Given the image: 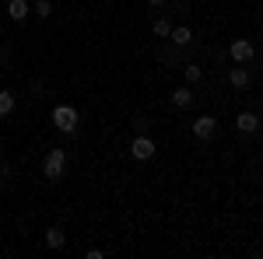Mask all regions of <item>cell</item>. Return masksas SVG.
<instances>
[{
  "label": "cell",
  "mask_w": 263,
  "mask_h": 259,
  "mask_svg": "<svg viewBox=\"0 0 263 259\" xmlns=\"http://www.w3.org/2000/svg\"><path fill=\"white\" fill-rule=\"evenodd\" d=\"M63 172H67V151H60V147L46 151V158H42V175L49 182H60Z\"/></svg>",
  "instance_id": "1"
},
{
  "label": "cell",
  "mask_w": 263,
  "mask_h": 259,
  "mask_svg": "<svg viewBox=\"0 0 263 259\" xmlns=\"http://www.w3.org/2000/svg\"><path fill=\"white\" fill-rule=\"evenodd\" d=\"M78 109H74V105H57V109H53V126H57V130H60V133H74V130H78Z\"/></svg>",
  "instance_id": "2"
},
{
  "label": "cell",
  "mask_w": 263,
  "mask_h": 259,
  "mask_svg": "<svg viewBox=\"0 0 263 259\" xmlns=\"http://www.w3.org/2000/svg\"><path fill=\"white\" fill-rule=\"evenodd\" d=\"M155 151H158V147H155V140L147 137V133H137L134 144H130V154H134L137 161H151V158H155Z\"/></svg>",
  "instance_id": "3"
},
{
  "label": "cell",
  "mask_w": 263,
  "mask_h": 259,
  "mask_svg": "<svg viewBox=\"0 0 263 259\" xmlns=\"http://www.w3.org/2000/svg\"><path fill=\"white\" fill-rule=\"evenodd\" d=\"M228 56H232V63H253L256 49H253V42H249V39H235L232 46H228Z\"/></svg>",
  "instance_id": "4"
},
{
  "label": "cell",
  "mask_w": 263,
  "mask_h": 259,
  "mask_svg": "<svg viewBox=\"0 0 263 259\" xmlns=\"http://www.w3.org/2000/svg\"><path fill=\"white\" fill-rule=\"evenodd\" d=\"M218 133V119L214 116H197V123H193V137L197 140H211Z\"/></svg>",
  "instance_id": "5"
},
{
  "label": "cell",
  "mask_w": 263,
  "mask_h": 259,
  "mask_svg": "<svg viewBox=\"0 0 263 259\" xmlns=\"http://www.w3.org/2000/svg\"><path fill=\"white\" fill-rule=\"evenodd\" d=\"M235 130H239V133H256V130H260V116H256V112H239V116H235Z\"/></svg>",
  "instance_id": "6"
},
{
  "label": "cell",
  "mask_w": 263,
  "mask_h": 259,
  "mask_svg": "<svg viewBox=\"0 0 263 259\" xmlns=\"http://www.w3.org/2000/svg\"><path fill=\"white\" fill-rule=\"evenodd\" d=\"M249 70H246V63H239V67H232V70H228V84H232V88H239V91H242V88H249Z\"/></svg>",
  "instance_id": "7"
},
{
  "label": "cell",
  "mask_w": 263,
  "mask_h": 259,
  "mask_svg": "<svg viewBox=\"0 0 263 259\" xmlns=\"http://www.w3.org/2000/svg\"><path fill=\"white\" fill-rule=\"evenodd\" d=\"M28 11H32L28 0H11V4H7V18L11 21H28Z\"/></svg>",
  "instance_id": "8"
},
{
  "label": "cell",
  "mask_w": 263,
  "mask_h": 259,
  "mask_svg": "<svg viewBox=\"0 0 263 259\" xmlns=\"http://www.w3.org/2000/svg\"><path fill=\"white\" fill-rule=\"evenodd\" d=\"M190 102H193L190 84H182V88H176V91H172V105H176V109H190Z\"/></svg>",
  "instance_id": "9"
},
{
  "label": "cell",
  "mask_w": 263,
  "mask_h": 259,
  "mask_svg": "<svg viewBox=\"0 0 263 259\" xmlns=\"http://www.w3.org/2000/svg\"><path fill=\"white\" fill-rule=\"evenodd\" d=\"M168 39L176 42V46H190V42H193V32H190L186 25H176V28L168 32Z\"/></svg>",
  "instance_id": "10"
},
{
  "label": "cell",
  "mask_w": 263,
  "mask_h": 259,
  "mask_svg": "<svg viewBox=\"0 0 263 259\" xmlns=\"http://www.w3.org/2000/svg\"><path fill=\"white\" fill-rule=\"evenodd\" d=\"M63 242H67L63 228H46V245L49 249H63Z\"/></svg>",
  "instance_id": "11"
},
{
  "label": "cell",
  "mask_w": 263,
  "mask_h": 259,
  "mask_svg": "<svg viewBox=\"0 0 263 259\" xmlns=\"http://www.w3.org/2000/svg\"><path fill=\"white\" fill-rule=\"evenodd\" d=\"M14 105H18V98H14L11 91H0V119H4V116H11V112H14Z\"/></svg>",
  "instance_id": "12"
},
{
  "label": "cell",
  "mask_w": 263,
  "mask_h": 259,
  "mask_svg": "<svg viewBox=\"0 0 263 259\" xmlns=\"http://www.w3.org/2000/svg\"><path fill=\"white\" fill-rule=\"evenodd\" d=\"M32 14H35V18H49V14H53V0H35V4H32Z\"/></svg>",
  "instance_id": "13"
},
{
  "label": "cell",
  "mask_w": 263,
  "mask_h": 259,
  "mask_svg": "<svg viewBox=\"0 0 263 259\" xmlns=\"http://www.w3.org/2000/svg\"><path fill=\"white\" fill-rule=\"evenodd\" d=\"M182 77H186V84H197V81L203 77V70H200V67H197V63H190V67L182 70Z\"/></svg>",
  "instance_id": "14"
},
{
  "label": "cell",
  "mask_w": 263,
  "mask_h": 259,
  "mask_svg": "<svg viewBox=\"0 0 263 259\" xmlns=\"http://www.w3.org/2000/svg\"><path fill=\"white\" fill-rule=\"evenodd\" d=\"M168 32H172V28H168V21H165V18L155 21V35H158V39H168Z\"/></svg>",
  "instance_id": "15"
},
{
  "label": "cell",
  "mask_w": 263,
  "mask_h": 259,
  "mask_svg": "<svg viewBox=\"0 0 263 259\" xmlns=\"http://www.w3.org/2000/svg\"><path fill=\"white\" fill-rule=\"evenodd\" d=\"M147 4H151V7H162V4H165V0H147Z\"/></svg>",
  "instance_id": "16"
},
{
  "label": "cell",
  "mask_w": 263,
  "mask_h": 259,
  "mask_svg": "<svg viewBox=\"0 0 263 259\" xmlns=\"http://www.w3.org/2000/svg\"><path fill=\"white\" fill-rule=\"evenodd\" d=\"M260 56H263V53H260Z\"/></svg>",
  "instance_id": "17"
}]
</instances>
